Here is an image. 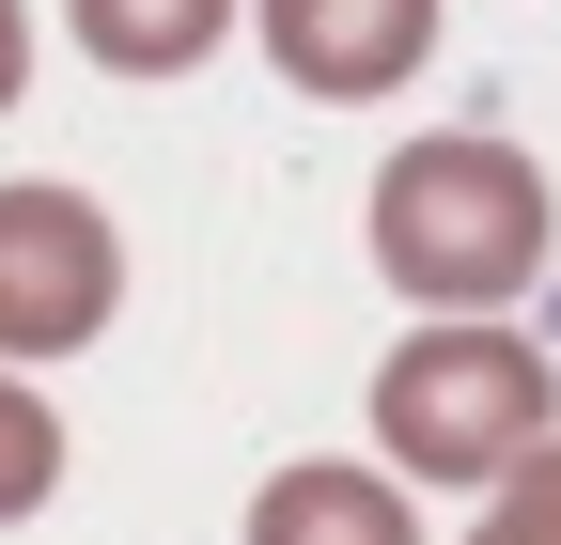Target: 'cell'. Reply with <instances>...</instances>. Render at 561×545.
Here are the masks:
<instances>
[{"label":"cell","mask_w":561,"mask_h":545,"mask_svg":"<svg viewBox=\"0 0 561 545\" xmlns=\"http://www.w3.org/2000/svg\"><path fill=\"white\" fill-rule=\"evenodd\" d=\"M250 545H421V484L343 467V452H297V467H265Z\"/></svg>","instance_id":"cell-5"},{"label":"cell","mask_w":561,"mask_h":545,"mask_svg":"<svg viewBox=\"0 0 561 545\" xmlns=\"http://www.w3.org/2000/svg\"><path fill=\"white\" fill-rule=\"evenodd\" d=\"M234 16H250V0H62L79 62H110V79H187Z\"/></svg>","instance_id":"cell-6"},{"label":"cell","mask_w":561,"mask_h":545,"mask_svg":"<svg viewBox=\"0 0 561 545\" xmlns=\"http://www.w3.org/2000/svg\"><path fill=\"white\" fill-rule=\"evenodd\" d=\"M62 499V405H32V374L0 359V530Z\"/></svg>","instance_id":"cell-7"},{"label":"cell","mask_w":561,"mask_h":545,"mask_svg":"<svg viewBox=\"0 0 561 545\" xmlns=\"http://www.w3.org/2000/svg\"><path fill=\"white\" fill-rule=\"evenodd\" d=\"M375 281L405 312H515L546 281V250H561V202L515 141H483V125H437V141H405L375 172Z\"/></svg>","instance_id":"cell-1"},{"label":"cell","mask_w":561,"mask_h":545,"mask_svg":"<svg viewBox=\"0 0 561 545\" xmlns=\"http://www.w3.org/2000/svg\"><path fill=\"white\" fill-rule=\"evenodd\" d=\"M250 16H265L280 94H312V109H375L437 62V0H250Z\"/></svg>","instance_id":"cell-4"},{"label":"cell","mask_w":561,"mask_h":545,"mask_svg":"<svg viewBox=\"0 0 561 545\" xmlns=\"http://www.w3.org/2000/svg\"><path fill=\"white\" fill-rule=\"evenodd\" d=\"M561 437V359L500 312H421L405 344L375 359V467L390 484H437V499H483L500 467Z\"/></svg>","instance_id":"cell-2"},{"label":"cell","mask_w":561,"mask_h":545,"mask_svg":"<svg viewBox=\"0 0 561 545\" xmlns=\"http://www.w3.org/2000/svg\"><path fill=\"white\" fill-rule=\"evenodd\" d=\"M32 94V0H0V109Z\"/></svg>","instance_id":"cell-9"},{"label":"cell","mask_w":561,"mask_h":545,"mask_svg":"<svg viewBox=\"0 0 561 545\" xmlns=\"http://www.w3.org/2000/svg\"><path fill=\"white\" fill-rule=\"evenodd\" d=\"M468 545H561V437H530L500 484H483V530Z\"/></svg>","instance_id":"cell-8"},{"label":"cell","mask_w":561,"mask_h":545,"mask_svg":"<svg viewBox=\"0 0 561 545\" xmlns=\"http://www.w3.org/2000/svg\"><path fill=\"white\" fill-rule=\"evenodd\" d=\"M110 312H125L110 202L62 187V172H16V187H0V359H79Z\"/></svg>","instance_id":"cell-3"}]
</instances>
